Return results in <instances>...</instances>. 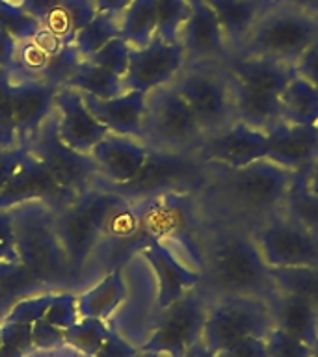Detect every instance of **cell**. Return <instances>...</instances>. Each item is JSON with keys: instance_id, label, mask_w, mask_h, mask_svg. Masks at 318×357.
Masks as SVG:
<instances>
[{"instance_id": "cell-38", "label": "cell", "mask_w": 318, "mask_h": 357, "mask_svg": "<svg viewBox=\"0 0 318 357\" xmlns=\"http://www.w3.org/2000/svg\"><path fill=\"white\" fill-rule=\"evenodd\" d=\"M0 147H19L13 121V80L4 67H0Z\"/></svg>"}, {"instance_id": "cell-27", "label": "cell", "mask_w": 318, "mask_h": 357, "mask_svg": "<svg viewBox=\"0 0 318 357\" xmlns=\"http://www.w3.org/2000/svg\"><path fill=\"white\" fill-rule=\"evenodd\" d=\"M279 117L290 125L317 127L318 88L296 73L279 95Z\"/></svg>"}, {"instance_id": "cell-5", "label": "cell", "mask_w": 318, "mask_h": 357, "mask_svg": "<svg viewBox=\"0 0 318 357\" xmlns=\"http://www.w3.org/2000/svg\"><path fill=\"white\" fill-rule=\"evenodd\" d=\"M205 134L188 102L173 84L147 93L142 142L151 149L166 153H184L197 149Z\"/></svg>"}, {"instance_id": "cell-31", "label": "cell", "mask_w": 318, "mask_h": 357, "mask_svg": "<svg viewBox=\"0 0 318 357\" xmlns=\"http://www.w3.org/2000/svg\"><path fill=\"white\" fill-rule=\"evenodd\" d=\"M112 331L105 320L78 318L77 322L63 329V342L84 357H97L103 346L110 340Z\"/></svg>"}, {"instance_id": "cell-16", "label": "cell", "mask_w": 318, "mask_h": 357, "mask_svg": "<svg viewBox=\"0 0 318 357\" xmlns=\"http://www.w3.org/2000/svg\"><path fill=\"white\" fill-rule=\"evenodd\" d=\"M54 114L58 119V134L61 142L82 155H89L100 139L110 130L99 123L89 112L77 89L61 86L54 102Z\"/></svg>"}, {"instance_id": "cell-54", "label": "cell", "mask_w": 318, "mask_h": 357, "mask_svg": "<svg viewBox=\"0 0 318 357\" xmlns=\"http://www.w3.org/2000/svg\"><path fill=\"white\" fill-rule=\"evenodd\" d=\"M281 2H287L290 6H296L300 10H305L309 13H315L318 15V0H281Z\"/></svg>"}, {"instance_id": "cell-48", "label": "cell", "mask_w": 318, "mask_h": 357, "mask_svg": "<svg viewBox=\"0 0 318 357\" xmlns=\"http://www.w3.org/2000/svg\"><path fill=\"white\" fill-rule=\"evenodd\" d=\"M24 151H26L24 147H8V149L0 147V190L6 186L8 178L11 177V173L24 155Z\"/></svg>"}, {"instance_id": "cell-25", "label": "cell", "mask_w": 318, "mask_h": 357, "mask_svg": "<svg viewBox=\"0 0 318 357\" xmlns=\"http://www.w3.org/2000/svg\"><path fill=\"white\" fill-rule=\"evenodd\" d=\"M127 278L123 266L112 268L99 283L77 296V309L80 318H99L108 322L127 300Z\"/></svg>"}, {"instance_id": "cell-36", "label": "cell", "mask_w": 318, "mask_h": 357, "mask_svg": "<svg viewBox=\"0 0 318 357\" xmlns=\"http://www.w3.org/2000/svg\"><path fill=\"white\" fill-rule=\"evenodd\" d=\"M275 289L296 292L318 303V268H272Z\"/></svg>"}, {"instance_id": "cell-56", "label": "cell", "mask_w": 318, "mask_h": 357, "mask_svg": "<svg viewBox=\"0 0 318 357\" xmlns=\"http://www.w3.org/2000/svg\"><path fill=\"white\" fill-rule=\"evenodd\" d=\"M317 130H318V123H317Z\"/></svg>"}, {"instance_id": "cell-6", "label": "cell", "mask_w": 318, "mask_h": 357, "mask_svg": "<svg viewBox=\"0 0 318 357\" xmlns=\"http://www.w3.org/2000/svg\"><path fill=\"white\" fill-rule=\"evenodd\" d=\"M172 84L188 102L205 136L236 121L229 73L212 61L186 63Z\"/></svg>"}, {"instance_id": "cell-51", "label": "cell", "mask_w": 318, "mask_h": 357, "mask_svg": "<svg viewBox=\"0 0 318 357\" xmlns=\"http://www.w3.org/2000/svg\"><path fill=\"white\" fill-rule=\"evenodd\" d=\"M128 4H130V0H97L99 11H105V13H117V15H119Z\"/></svg>"}, {"instance_id": "cell-18", "label": "cell", "mask_w": 318, "mask_h": 357, "mask_svg": "<svg viewBox=\"0 0 318 357\" xmlns=\"http://www.w3.org/2000/svg\"><path fill=\"white\" fill-rule=\"evenodd\" d=\"M58 89L60 86L41 78L13 80V121L19 147H26L43 123L54 114Z\"/></svg>"}, {"instance_id": "cell-44", "label": "cell", "mask_w": 318, "mask_h": 357, "mask_svg": "<svg viewBox=\"0 0 318 357\" xmlns=\"http://www.w3.org/2000/svg\"><path fill=\"white\" fill-rule=\"evenodd\" d=\"M19 262L15 236V208H0V264Z\"/></svg>"}, {"instance_id": "cell-37", "label": "cell", "mask_w": 318, "mask_h": 357, "mask_svg": "<svg viewBox=\"0 0 318 357\" xmlns=\"http://www.w3.org/2000/svg\"><path fill=\"white\" fill-rule=\"evenodd\" d=\"M82 56L78 54L75 45H61L58 49L50 54L47 66L43 67V71L39 75L41 80L50 84H56V86H66L67 80L77 73L78 66L82 63Z\"/></svg>"}, {"instance_id": "cell-1", "label": "cell", "mask_w": 318, "mask_h": 357, "mask_svg": "<svg viewBox=\"0 0 318 357\" xmlns=\"http://www.w3.org/2000/svg\"><path fill=\"white\" fill-rule=\"evenodd\" d=\"M130 201L99 184L54 211V227L69 264L71 283L82 275L97 253L112 218Z\"/></svg>"}, {"instance_id": "cell-26", "label": "cell", "mask_w": 318, "mask_h": 357, "mask_svg": "<svg viewBox=\"0 0 318 357\" xmlns=\"http://www.w3.org/2000/svg\"><path fill=\"white\" fill-rule=\"evenodd\" d=\"M231 78V77H229ZM231 91H233L234 119L245 123L250 127L266 132L275 123L281 121L279 117V95L266 89L245 86L231 78Z\"/></svg>"}, {"instance_id": "cell-53", "label": "cell", "mask_w": 318, "mask_h": 357, "mask_svg": "<svg viewBox=\"0 0 318 357\" xmlns=\"http://www.w3.org/2000/svg\"><path fill=\"white\" fill-rule=\"evenodd\" d=\"M183 357H218V356L212 350H209L205 344H203V340H199V342L192 346V348H190V350L186 351Z\"/></svg>"}, {"instance_id": "cell-21", "label": "cell", "mask_w": 318, "mask_h": 357, "mask_svg": "<svg viewBox=\"0 0 318 357\" xmlns=\"http://www.w3.org/2000/svg\"><path fill=\"white\" fill-rule=\"evenodd\" d=\"M272 312L273 328L315 346L318 342V303L305 296L275 289L266 298Z\"/></svg>"}, {"instance_id": "cell-30", "label": "cell", "mask_w": 318, "mask_h": 357, "mask_svg": "<svg viewBox=\"0 0 318 357\" xmlns=\"http://www.w3.org/2000/svg\"><path fill=\"white\" fill-rule=\"evenodd\" d=\"M66 86L97 99H114L117 95L125 93L121 77L89 60H84L78 66L77 73L67 80Z\"/></svg>"}, {"instance_id": "cell-17", "label": "cell", "mask_w": 318, "mask_h": 357, "mask_svg": "<svg viewBox=\"0 0 318 357\" xmlns=\"http://www.w3.org/2000/svg\"><path fill=\"white\" fill-rule=\"evenodd\" d=\"M149 145L138 138L110 132L89 153L97 166L100 184L119 186L130 183L147 162Z\"/></svg>"}, {"instance_id": "cell-28", "label": "cell", "mask_w": 318, "mask_h": 357, "mask_svg": "<svg viewBox=\"0 0 318 357\" xmlns=\"http://www.w3.org/2000/svg\"><path fill=\"white\" fill-rule=\"evenodd\" d=\"M97 13V0H61L43 21V28L56 41L69 45L73 43L78 30H82Z\"/></svg>"}, {"instance_id": "cell-40", "label": "cell", "mask_w": 318, "mask_h": 357, "mask_svg": "<svg viewBox=\"0 0 318 357\" xmlns=\"http://www.w3.org/2000/svg\"><path fill=\"white\" fill-rule=\"evenodd\" d=\"M33 350L32 326L0 324V357H28Z\"/></svg>"}, {"instance_id": "cell-35", "label": "cell", "mask_w": 318, "mask_h": 357, "mask_svg": "<svg viewBox=\"0 0 318 357\" xmlns=\"http://www.w3.org/2000/svg\"><path fill=\"white\" fill-rule=\"evenodd\" d=\"M190 17V0H156V38L177 43Z\"/></svg>"}, {"instance_id": "cell-46", "label": "cell", "mask_w": 318, "mask_h": 357, "mask_svg": "<svg viewBox=\"0 0 318 357\" xmlns=\"http://www.w3.org/2000/svg\"><path fill=\"white\" fill-rule=\"evenodd\" d=\"M218 357H268L266 339L261 337H250L233 344L222 354H216Z\"/></svg>"}, {"instance_id": "cell-24", "label": "cell", "mask_w": 318, "mask_h": 357, "mask_svg": "<svg viewBox=\"0 0 318 357\" xmlns=\"http://www.w3.org/2000/svg\"><path fill=\"white\" fill-rule=\"evenodd\" d=\"M229 77L245 86L281 93L289 80L296 75L294 66L262 56L236 54L229 61Z\"/></svg>"}, {"instance_id": "cell-29", "label": "cell", "mask_w": 318, "mask_h": 357, "mask_svg": "<svg viewBox=\"0 0 318 357\" xmlns=\"http://www.w3.org/2000/svg\"><path fill=\"white\" fill-rule=\"evenodd\" d=\"M121 38L132 49H139L156 36V0H130L119 13Z\"/></svg>"}, {"instance_id": "cell-23", "label": "cell", "mask_w": 318, "mask_h": 357, "mask_svg": "<svg viewBox=\"0 0 318 357\" xmlns=\"http://www.w3.org/2000/svg\"><path fill=\"white\" fill-rule=\"evenodd\" d=\"M216 13L227 45L238 50L257 21L281 0H206Z\"/></svg>"}, {"instance_id": "cell-13", "label": "cell", "mask_w": 318, "mask_h": 357, "mask_svg": "<svg viewBox=\"0 0 318 357\" xmlns=\"http://www.w3.org/2000/svg\"><path fill=\"white\" fill-rule=\"evenodd\" d=\"M75 197L77 194L56 183L47 167L26 149L6 186L0 190V208H15L24 203L39 201L52 211H58L61 206L69 205Z\"/></svg>"}, {"instance_id": "cell-20", "label": "cell", "mask_w": 318, "mask_h": 357, "mask_svg": "<svg viewBox=\"0 0 318 357\" xmlns=\"http://www.w3.org/2000/svg\"><path fill=\"white\" fill-rule=\"evenodd\" d=\"M179 41L186 52V63L212 61L225 54L227 41L216 13L206 0H190V17Z\"/></svg>"}, {"instance_id": "cell-52", "label": "cell", "mask_w": 318, "mask_h": 357, "mask_svg": "<svg viewBox=\"0 0 318 357\" xmlns=\"http://www.w3.org/2000/svg\"><path fill=\"white\" fill-rule=\"evenodd\" d=\"M301 173H303V183H305L307 188L318 194V158Z\"/></svg>"}, {"instance_id": "cell-47", "label": "cell", "mask_w": 318, "mask_h": 357, "mask_svg": "<svg viewBox=\"0 0 318 357\" xmlns=\"http://www.w3.org/2000/svg\"><path fill=\"white\" fill-rule=\"evenodd\" d=\"M294 69L307 82L318 88V39L301 54L300 60L296 61Z\"/></svg>"}, {"instance_id": "cell-33", "label": "cell", "mask_w": 318, "mask_h": 357, "mask_svg": "<svg viewBox=\"0 0 318 357\" xmlns=\"http://www.w3.org/2000/svg\"><path fill=\"white\" fill-rule=\"evenodd\" d=\"M47 290L49 289L33 278L21 262L15 264L10 272L0 275V324H2L6 312L10 311L13 303L26 298V296L47 292Z\"/></svg>"}, {"instance_id": "cell-39", "label": "cell", "mask_w": 318, "mask_h": 357, "mask_svg": "<svg viewBox=\"0 0 318 357\" xmlns=\"http://www.w3.org/2000/svg\"><path fill=\"white\" fill-rule=\"evenodd\" d=\"M56 290H47V292H39L22 298L17 303L11 305V309L6 312L2 322L6 324H24V326H32L38 320L45 318V312L49 309L50 301L54 298Z\"/></svg>"}, {"instance_id": "cell-19", "label": "cell", "mask_w": 318, "mask_h": 357, "mask_svg": "<svg viewBox=\"0 0 318 357\" xmlns=\"http://www.w3.org/2000/svg\"><path fill=\"white\" fill-rule=\"evenodd\" d=\"M318 158L317 127L279 121L266 130L264 160L292 173L303 172Z\"/></svg>"}, {"instance_id": "cell-2", "label": "cell", "mask_w": 318, "mask_h": 357, "mask_svg": "<svg viewBox=\"0 0 318 357\" xmlns=\"http://www.w3.org/2000/svg\"><path fill=\"white\" fill-rule=\"evenodd\" d=\"M19 262L49 290L71 283L66 253L54 227V211L32 201L15 206Z\"/></svg>"}, {"instance_id": "cell-14", "label": "cell", "mask_w": 318, "mask_h": 357, "mask_svg": "<svg viewBox=\"0 0 318 357\" xmlns=\"http://www.w3.org/2000/svg\"><path fill=\"white\" fill-rule=\"evenodd\" d=\"M197 149L206 162L218 164L225 169H242L264 160L266 132L245 123L234 121L229 127L205 136Z\"/></svg>"}, {"instance_id": "cell-34", "label": "cell", "mask_w": 318, "mask_h": 357, "mask_svg": "<svg viewBox=\"0 0 318 357\" xmlns=\"http://www.w3.org/2000/svg\"><path fill=\"white\" fill-rule=\"evenodd\" d=\"M283 206V216L318 233V194L307 188L301 172L296 175L294 184L290 186Z\"/></svg>"}, {"instance_id": "cell-43", "label": "cell", "mask_w": 318, "mask_h": 357, "mask_svg": "<svg viewBox=\"0 0 318 357\" xmlns=\"http://www.w3.org/2000/svg\"><path fill=\"white\" fill-rule=\"evenodd\" d=\"M268 357H312L311 346L273 328L266 337Z\"/></svg>"}, {"instance_id": "cell-45", "label": "cell", "mask_w": 318, "mask_h": 357, "mask_svg": "<svg viewBox=\"0 0 318 357\" xmlns=\"http://www.w3.org/2000/svg\"><path fill=\"white\" fill-rule=\"evenodd\" d=\"M32 340L33 348L41 351L58 350L61 346H66V342H63V329L56 328V326L47 322L45 318L32 324Z\"/></svg>"}, {"instance_id": "cell-10", "label": "cell", "mask_w": 318, "mask_h": 357, "mask_svg": "<svg viewBox=\"0 0 318 357\" xmlns=\"http://www.w3.org/2000/svg\"><path fill=\"white\" fill-rule=\"evenodd\" d=\"M270 268H318V233L287 216H272L253 234Z\"/></svg>"}, {"instance_id": "cell-32", "label": "cell", "mask_w": 318, "mask_h": 357, "mask_svg": "<svg viewBox=\"0 0 318 357\" xmlns=\"http://www.w3.org/2000/svg\"><path fill=\"white\" fill-rule=\"evenodd\" d=\"M119 36H121L119 15L99 11L82 30H78L73 39V45L78 54L82 56V60H88L100 47H105L108 41L119 38Z\"/></svg>"}, {"instance_id": "cell-22", "label": "cell", "mask_w": 318, "mask_h": 357, "mask_svg": "<svg viewBox=\"0 0 318 357\" xmlns=\"http://www.w3.org/2000/svg\"><path fill=\"white\" fill-rule=\"evenodd\" d=\"M82 99L95 119L103 123L110 132L142 139L147 93L125 91L114 99H97L82 93Z\"/></svg>"}, {"instance_id": "cell-42", "label": "cell", "mask_w": 318, "mask_h": 357, "mask_svg": "<svg viewBox=\"0 0 318 357\" xmlns=\"http://www.w3.org/2000/svg\"><path fill=\"white\" fill-rule=\"evenodd\" d=\"M78 309H77V296L75 292L69 290H56L54 298L50 301L49 309L45 312V320L56 328L67 329L69 326L78 320Z\"/></svg>"}, {"instance_id": "cell-41", "label": "cell", "mask_w": 318, "mask_h": 357, "mask_svg": "<svg viewBox=\"0 0 318 357\" xmlns=\"http://www.w3.org/2000/svg\"><path fill=\"white\" fill-rule=\"evenodd\" d=\"M130 50H132V47L119 36V38L108 41L105 47H100L91 58H88V60L97 63V66L105 67V69H108L110 73H114V75L123 78L127 75Z\"/></svg>"}, {"instance_id": "cell-8", "label": "cell", "mask_w": 318, "mask_h": 357, "mask_svg": "<svg viewBox=\"0 0 318 357\" xmlns=\"http://www.w3.org/2000/svg\"><path fill=\"white\" fill-rule=\"evenodd\" d=\"M206 303L197 289L181 296L158 312L149 339L139 351L156 357H183L203 337Z\"/></svg>"}, {"instance_id": "cell-4", "label": "cell", "mask_w": 318, "mask_h": 357, "mask_svg": "<svg viewBox=\"0 0 318 357\" xmlns=\"http://www.w3.org/2000/svg\"><path fill=\"white\" fill-rule=\"evenodd\" d=\"M318 39V15L287 2H278L257 21L238 54L262 56L296 66Z\"/></svg>"}, {"instance_id": "cell-3", "label": "cell", "mask_w": 318, "mask_h": 357, "mask_svg": "<svg viewBox=\"0 0 318 357\" xmlns=\"http://www.w3.org/2000/svg\"><path fill=\"white\" fill-rule=\"evenodd\" d=\"M211 284L222 296H259L266 300L275 290L268 266L253 236L227 233L209 255Z\"/></svg>"}, {"instance_id": "cell-12", "label": "cell", "mask_w": 318, "mask_h": 357, "mask_svg": "<svg viewBox=\"0 0 318 357\" xmlns=\"http://www.w3.org/2000/svg\"><path fill=\"white\" fill-rule=\"evenodd\" d=\"M186 66V52L181 41L167 43L153 38L145 47L130 50L127 75L123 77L125 91L149 93L153 89L172 84Z\"/></svg>"}, {"instance_id": "cell-15", "label": "cell", "mask_w": 318, "mask_h": 357, "mask_svg": "<svg viewBox=\"0 0 318 357\" xmlns=\"http://www.w3.org/2000/svg\"><path fill=\"white\" fill-rule=\"evenodd\" d=\"M138 251L147 261L155 278L158 309L172 305L181 296L197 289L203 281V275L197 270L181 262L177 253L156 236H149Z\"/></svg>"}, {"instance_id": "cell-9", "label": "cell", "mask_w": 318, "mask_h": 357, "mask_svg": "<svg viewBox=\"0 0 318 357\" xmlns=\"http://www.w3.org/2000/svg\"><path fill=\"white\" fill-rule=\"evenodd\" d=\"M26 149L47 167L56 183L73 194H84L100 184L99 172L91 156L77 153L61 142L56 114L43 123V127L26 144Z\"/></svg>"}, {"instance_id": "cell-11", "label": "cell", "mask_w": 318, "mask_h": 357, "mask_svg": "<svg viewBox=\"0 0 318 357\" xmlns=\"http://www.w3.org/2000/svg\"><path fill=\"white\" fill-rule=\"evenodd\" d=\"M298 173L270 164L255 162L242 169H227V194L248 211H270L283 205Z\"/></svg>"}, {"instance_id": "cell-49", "label": "cell", "mask_w": 318, "mask_h": 357, "mask_svg": "<svg viewBox=\"0 0 318 357\" xmlns=\"http://www.w3.org/2000/svg\"><path fill=\"white\" fill-rule=\"evenodd\" d=\"M17 47H19V41L4 26H0V67H4L10 73H13V67H15Z\"/></svg>"}, {"instance_id": "cell-50", "label": "cell", "mask_w": 318, "mask_h": 357, "mask_svg": "<svg viewBox=\"0 0 318 357\" xmlns=\"http://www.w3.org/2000/svg\"><path fill=\"white\" fill-rule=\"evenodd\" d=\"M61 0H22V8L43 24L45 19L56 10Z\"/></svg>"}, {"instance_id": "cell-7", "label": "cell", "mask_w": 318, "mask_h": 357, "mask_svg": "<svg viewBox=\"0 0 318 357\" xmlns=\"http://www.w3.org/2000/svg\"><path fill=\"white\" fill-rule=\"evenodd\" d=\"M273 329L268 301L259 296L231 294L206 309L203 344L214 354H222L250 337L266 339Z\"/></svg>"}, {"instance_id": "cell-55", "label": "cell", "mask_w": 318, "mask_h": 357, "mask_svg": "<svg viewBox=\"0 0 318 357\" xmlns=\"http://www.w3.org/2000/svg\"><path fill=\"white\" fill-rule=\"evenodd\" d=\"M312 357H318V342L312 346Z\"/></svg>"}]
</instances>
